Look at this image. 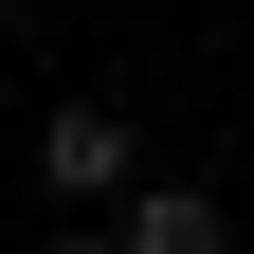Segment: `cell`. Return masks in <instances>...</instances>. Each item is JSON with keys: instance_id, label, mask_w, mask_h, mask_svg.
I'll return each instance as SVG.
<instances>
[{"instance_id": "3", "label": "cell", "mask_w": 254, "mask_h": 254, "mask_svg": "<svg viewBox=\"0 0 254 254\" xmlns=\"http://www.w3.org/2000/svg\"><path fill=\"white\" fill-rule=\"evenodd\" d=\"M55 254H127V236H109V218H55Z\"/></svg>"}, {"instance_id": "1", "label": "cell", "mask_w": 254, "mask_h": 254, "mask_svg": "<svg viewBox=\"0 0 254 254\" xmlns=\"http://www.w3.org/2000/svg\"><path fill=\"white\" fill-rule=\"evenodd\" d=\"M145 182H164V164H145V127H127V109H91V91L37 127V200H55V218H127Z\"/></svg>"}, {"instance_id": "2", "label": "cell", "mask_w": 254, "mask_h": 254, "mask_svg": "<svg viewBox=\"0 0 254 254\" xmlns=\"http://www.w3.org/2000/svg\"><path fill=\"white\" fill-rule=\"evenodd\" d=\"M109 236H127V254H236V200H218V182H145Z\"/></svg>"}, {"instance_id": "4", "label": "cell", "mask_w": 254, "mask_h": 254, "mask_svg": "<svg viewBox=\"0 0 254 254\" xmlns=\"http://www.w3.org/2000/svg\"><path fill=\"white\" fill-rule=\"evenodd\" d=\"M0 18H18V0H0Z\"/></svg>"}]
</instances>
